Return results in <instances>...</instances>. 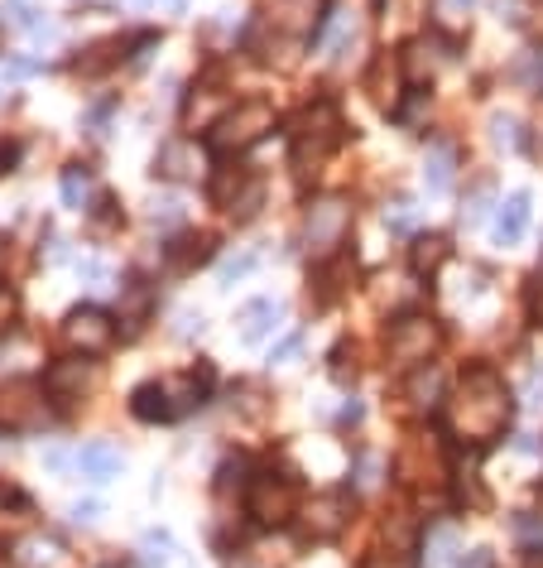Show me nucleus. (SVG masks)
Wrapping results in <instances>:
<instances>
[{
    "instance_id": "obj_5",
    "label": "nucleus",
    "mask_w": 543,
    "mask_h": 568,
    "mask_svg": "<svg viewBox=\"0 0 543 568\" xmlns=\"http://www.w3.org/2000/svg\"><path fill=\"white\" fill-rule=\"evenodd\" d=\"M44 385L39 381H5L0 391V429L5 433H34L44 429Z\"/></svg>"
},
{
    "instance_id": "obj_22",
    "label": "nucleus",
    "mask_w": 543,
    "mask_h": 568,
    "mask_svg": "<svg viewBox=\"0 0 543 568\" xmlns=\"http://www.w3.org/2000/svg\"><path fill=\"white\" fill-rule=\"evenodd\" d=\"M394 68L400 63H390V54H380L376 63H370V72H366V92L376 96V102H385V106L394 102Z\"/></svg>"
},
{
    "instance_id": "obj_6",
    "label": "nucleus",
    "mask_w": 543,
    "mask_h": 568,
    "mask_svg": "<svg viewBox=\"0 0 543 568\" xmlns=\"http://www.w3.org/2000/svg\"><path fill=\"white\" fill-rule=\"evenodd\" d=\"M246 511L256 515L260 525H284L288 515H294V477H280V473L250 477Z\"/></svg>"
},
{
    "instance_id": "obj_4",
    "label": "nucleus",
    "mask_w": 543,
    "mask_h": 568,
    "mask_svg": "<svg viewBox=\"0 0 543 568\" xmlns=\"http://www.w3.org/2000/svg\"><path fill=\"white\" fill-rule=\"evenodd\" d=\"M346 232H352V202L346 198H318L304 217V241L318 260L337 256V246L346 241Z\"/></svg>"
},
{
    "instance_id": "obj_16",
    "label": "nucleus",
    "mask_w": 543,
    "mask_h": 568,
    "mask_svg": "<svg viewBox=\"0 0 543 568\" xmlns=\"http://www.w3.org/2000/svg\"><path fill=\"white\" fill-rule=\"evenodd\" d=\"M524 232H529V193H515V198H505L496 212V241L500 246H515Z\"/></svg>"
},
{
    "instance_id": "obj_13",
    "label": "nucleus",
    "mask_w": 543,
    "mask_h": 568,
    "mask_svg": "<svg viewBox=\"0 0 543 568\" xmlns=\"http://www.w3.org/2000/svg\"><path fill=\"white\" fill-rule=\"evenodd\" d=\"M130 415L144 419V425H168L174 415V401H168V385L164 381H144L135 395H130Z\"/></svg>"
},
{
    "instance_id": "obj_44",
    "label": "nucleus",
    "mask_w": 543,
    "mask_h": 568,
    "mask_svg": "<svg viewBox=\"0 0 543 568\" xmlns=\"http://www.w3.org/2000/svg\"><path fill=\"white\" fill-rule=\"evenodd\" d=\"M164 5H184V0H164Z\"/></svg>"
},
{
    "instance_id": "obj_31",
    "label": "nucleus",
    "mask_w": 543,
    "mask_h": 568,
    "mask_svg": "<svg viewBox=\"0 0 543 568\" xmlns=\"http://www.w3.org/2000/svg\"><path fill=\"white\" fill-rule=\"evenodd\" d=\"M260 265V256H226L222 260V285H232V280H240V275H250Z\"/></svg>"
},
{
    "instance_id": "obj_8",
    "label": "nucleus",
    "mask_w": 543,
    "mask_h": 568,
    "mask_svg": "<svg viewBox=\"0 0 543 568\" xmlns=\"http://www.w3.org/2000/svg\"><path fill=\"white\" fill-rule=\"evenodd\" d=\"M452 58H457V39H442V34H418V39L404 44L400 72L409 82H433V78H438V68L452 63Z\"/></svg>"
},
{
    "instance_id": "obj_35",
    "label": "nucleus",
    "mask_w": 543,
    "mask_h": 568,
    "mask_svg": "<svg viewBox=\"0 0 543 568\" xmlns=\"http://www.w3.org/2000/svg\"><path fill=\"white\" fill-rule=\"evenodd\" d=\"M515 535H524V540H543V521H529V515H515Z\"/></svg>"
},
{
    "instance_id": "obj_14",
    "label": "nucleus",
    "mask_w": 543,
    "mask_h": 568,
    "mask_svg": "<svg viewBox=\"0 0 543 568\" xmlns=\"http://www.w3.org/2000/svg\"><path fill=\"white\" fill-rule=\"evenodd\" d=\"M72 467L87 482H111L120 473V449H111V443H82V449L72 453Z\"/></svg>"
},
{
    "instance_id": "obj_43",
    "label": "nucleus",
    "mask_w": 543,
    "mask_h": 568,
    "mask_svg": "<svg viewBox=\"0 0 543 568\" xmlns=\"http://www.w3.org/2000/svg\"><path fill=\"white\" fill-rule=\"evenodd\" d=\"M0 260H5V236H0Z\"/></svg>"
},
{
    "instance_id": "obj_33",
    "label": "nucleus",
    "mask_w": 543,
    "mask_h": 568,
    "mask_svg": "<svg viewBox=\"0 0 543 568\" xmlns=\"http://www.w3.org/2000/svg\"><path fill=\"white\" fill-rule=\"evenodd\" d=\"M361 568H414V559L409 554H370Z\"/></svg>"
},
{
    "instance_id": "obj_17",
    "label": "nucleus",
    "mask_w": 543,
    "mask_h": 568,
    "mask_svg": "<svg viewBox=\"0 0 543 568\" xmlns=\"http://www.w3.org/2000/svg\"><path fill=\"white\" fill-rule=\"evenodd\" d=\"M150 309H154V289L144 280H130L120 285V323L126 328H144L150 323Z\"/></svg>"
},
{
    "instance_id": "obj_25",
    "label": "nucleus",
    "mask_w": 543,
    "mask_h": 568,
    "mask_svg": "<svg viewBox=\"0 0 543 568\" xmlns=\"http://www.w3.org/2000/svg\"><path fill=\"white\" fill-rule=\"evenodd\" d=\"M246 178H250V169H240V164L236 169H222V174L212 178V202H216V208H232V198L240 193Z\"/></svg>"
},
{
    "instance_id": "obj_18",
    "label": "nucleus",
    "mask_w": 543,
    "mask_h": 568,
    "mask_svg": "<svg viewBox=\"0 0 543 568\" xmlns=\"http://www.w3.org/2000/svg\"><path fill=\"white\" fill-rule=\"evenodd\" d=\"M452 178H457V154H452V144H433L428 150V160H424V184L428 193H448L452 188Z\"/></svg>"
},
{
    "instance_id": "obj_10",
    "label": "nucleus",
    "mask_w": 543,
    "mask_h": 568,
    "mask_svg": "<svg viewBox=\"0 0 543 568\" xmlns=\"http://www.w3.org/2000/svg\"><path fill=\"white\" fill-rule=\"evenodd\" d=\"M92 385H96L92 361H54V367L44 371V391L54 395V401H82Z\"/></svg>"
},
{
    "instance_id": "obj_42",
    "label": "nucleus",
    "mask_w": 543,
    "mask_h": 568,
    "mask_svg": "<svg viewBox=\"0 0 543 568\" xmlns=\"http://www.w3.org/2000/svg\"><path fill=\"white\" fill-rule=\"evenodd\" d=\"M452 5H476V0H452Z\"/></svg>"
},
{
    "instance_id": "obj_36",
    "label": "nucleus",
    "mask_w": 543,
    "mask_h": 568,
    "mask_svg": "<svg viewBox=\"0 0 543 568\" xmlns=\"http://www.w3.org/2000/svg\"><path fill=\"white\" fill-rule=\"evenodd\" d=\"M457 568H496V559H491V549H472V554H462Z\"/></svg>"
},
{
    "instance_id": "obj_1",
    "label": "nucleus",
    "mask_w": 543,
    "mask_h": 568,
    "mask_svg": "<svg viewBox=\"0 0 543 568\" xmlns=\"http://www.w3.org/2000/svg\"><path fill=\"white\" fill-rule=\"evenodd\" d=\"M510 425V391L496 376V367H472L457 385L452 401V429L472 443H491Z\"/></svg>"
},
{
    "instance_id": "obj_15",
    "label": "nucleus",
    "mask_w": 543,
    "mask_h": 568,
    "mask_svg": "<svg viewBox=\"0 0 543 568\" xmlns=\"http://www.w3.org/2000/svg\"><path fill=\"white\" fill-rule=\"evenodd\" d=\"M284 309L274 304V299H256V304H246V313H240V337L246 343H264L274 328H280Z\"/></svg>"
},
{
    "instance_id": "obj_32",
    "label": "nucleus",
    "mask_w": 543,
    "mask_h": 568,
    "mask_svg": "<svg viewBox=\"0 0 543 568\" xmlns=\"http://www.w3.org/2000/svg\"><path fill=\"white\" fill-rule=\"evenodd\" d=\"M168 549H174V540L168 535H144V564H164Z\"/></svg>"
},
{
    "instance_id": "obj_45",
    "label": "nucleus",
    "mask_w": 543,
    "mask_h": 568,
    "mask_svg": "<svg viewBox=\"0 0 543 568\" xmlns=\"http://www.w3.org/2000/svg\"><path fill=\"white\" fill-rule=\"evenodd\" d=\"M539 506H543V487H539Z\"/></svg>"
},
{
    "instance_id": "obj_19",
    "label": "nucleus",
    "mask_w": 543,
    "mask_h": 568,
    "mask_svg": "<svg viewBox=\"0 0 543 568\" xmlns=\"http://www.w3.org/2000/svg\"><path fill=\"white\" fill-rule=\"evenodd\" d=\"M404 395H409V405L433 409V405H438V395H442V371H438V367H418L414 376H409Z\"/></svg>"
},
{
    "instance_id": "obj_2",
    "label": "nucleus",
    "mask_w": 543,
    "mask_h": 568,
    "mask_svg": "<svg viewBox=\"0 0 543 568\" xmlns=\"http://www.w3.org/2000/svg\"><path fill=\"white\" fill-rule=\"evenodd\" d=\"M346 136V120L342 112H337L332 102H312L298 112L294 120V150H288V164H294V174L298 178H308V174H318V164L328 160V154L342 144Z\"/></svg>"
},
{
    "instance_id": "obj_26",
    "label": "nucleus",
    "mask_w": 543,
    "mask_h": 568,
    "mask_svg": "<svg viewBox=\"0 0 543 568\" xmlns=\"http://www.w3.org/2000/svg\"><path fill=\"white\" fill-rule=\"evenodd\" d=\"M491 144H500V150H520V120L515 116H491Z\"/></svg>"
},
{
    "instance_id": "obj_37",
    "label": "nucleus",
    "mask_w": 543,
    "mask_h": 568,
    "mask_svg": "<svg viewBox=\"0 0 543 568\" xmlns=\"http://www.w3.org/2000/svg\"><path fill=\"white\" fill-rule=\"evenodd\" d=\"M96 511H102V506H96V501H78V506H72V521L92 525V521H96Z\"/></svg>"
},
{
    "instance_id": "obj_40",
    "label": "nucleus",
    "mask_w": 543,
    "mask_h": 568,
    "mask_svg": "<svg viewBox=\"0 0 543 568\" xmlns=\"http://www.w3.org/2000/svg\"><path fill=\"white\" fill-rule=\"evenodd\" d=\"M356 419H361V405H356V401L342 405V425H356Z\"/></svg>"
},
{
    "instance_id": "obj_24",
    "label": "nucleus",
    "mask_w": 543,
    "mask_h": 568,
    "mask_svg": "<svg viewBox=\"0 0 543 568\" xmlns=\"http://www.w3.org/2000/svg\"><path fill=\"white\" fill-rule=\"evenodd\" d=\"M87 198H92V174L82 164H72L68 174H63V202L82 212V208H87Z\"/></svg>"
},
{
    "instance_id": "obj_23",
    "label": "nucleus",
    "mask_w": 543,
    "mask_h": 568,
    "mask_svg": "<svg viewBox=\"0 0 543 568\" xmlns=\"http://www.w3.org/2000/svg\"><path fill=\"white\" fill-rule=\"evenodd\" d=\"M260 202H264V184H260V178H256V174H250V178H246V184H240V193H236V198H232V208H226V212H232V217H236V222H250V217H256V212H260Z\"/></svg>"
},
{
    "instance_id": "obj_7",
    "label": "nucleus",
    "mask_w": 543,
    "mask_h": 568,
    "mask_svg": "<svg viewBox=\"0 0 543 568\" xmlns=\"http://www.w3.org/2000/svg\"><path fill=\"white\" fill-rule=\"evenodd\" d=\"M63 343L72 347V352H82V357H102L106 347L116 343L111 313H102V309H92V304L72 309L68 318H63Z\"/></svg>"
},
{
    "instance_id": "obj_20",
    "label": "nucleus",
    "mask_w": 543,
    "mask_h": 568,
    "mask_svg": "<svg viewBox=\"0 0 543 568\" xmlns=\"http://www.w3.org/2000/svg\"><path fill=\"white\" fill-rule=\"evenodd\" d=\"M448 256H452L448 236H418L414 251H409V265H414V275H433Z\"/></svg>"
},
{
    "instance_id": "obj_21",
    "label": "nucleus",
    "mask_w": 543,
    "mask_h": 568,
    "mask_svg": "<svg viewBox=\"0 0 543 568\" xmlns=\"http://www.w3.org/2000/svg\"><path fill=\"white\" fill-rule=\"evenodd\" d=\"M212 256V236H184L174 241V246H164V260L174 265V270H192V265H202Z\"/></svg>"
},
{
    "instance_id": "obj_11",
    "label": "nucleus",
    "mask_w": 543,
    "mask_h": 568,
    "mask_svg": "<svg viewBox=\"0 0 543 568\" xmlns=\"http://www.w3.org/2000/svg\"><path fill=\"white\" fill-rule=\"evenodd\" d=\"M154 174L174 178V184H188V178L202 174V150L192 140H164L160 154H154Z\"/></svg>"
},
{
    "instance_id": "obj_28",
    "label": "nucleus",
    "mask_w": 543,
    "mask_h": 568,
    "mask_svg": "<svg viewBox=\"0 0 543 568\" xmlns=\"http://www.w3.org/2000/svg\"><path fill=\"white\" fill-rule=\"evenodd\" d=\"M150 222H154V227H178V222H184V202H178V198L150 202Z\"/></svg>"
},
{
    "instance_id": "obj_3",
    "label": "nucleus",
    "mask_w": 543,
    "mask_h": 568,
    "mask_svg": "<svg viewBox=\"0 0 543 568\" xmlns=\"http://www.w3.org/2000/svg\"><path fill=\"white\" fill-rule=\"evenodd\" d=\"M264 130H274V106L250 96V102H236L232 112H222L212 120V150H222V154L246 150V144L264 140Z\"/></svg>"
},
{
    "instance_id": "obj_9",
    "label": "nucleus",
    "mask_w": 543,
    "mask_h": 568,
    "mask_svg": "<svg viewBox=\"0 0 543 568\" xmlns=\"http://www.w3.org/2000/svg\"><path fill=\"white\" fill-rule=\"evenodd\" d=\"M385 347H390L394 361L414 367V361H428V352L438 347V328H433V318H424V313H409V318H394L390 323Z\"/></svg>"
},
{
    "instance_id": "obj_29",
    "label": "nucleus",
    "mask_w": 543,
    "mask_h": 568,
    "mask_svg": "<svg viewBox=\"0 0 543 568\" xmlns=\"http://www.w3.org/2000/svg\"><path fill=\"white\" fill-rule=\"evenodd\" d=\"M524 299H529V318L543 328V260H539V270L529 275V289H524Z\"/></svg>"
},
{
    "instance_id": "obj_41",
    "label": "nucleus",
    "mask_w": 543,
    "mask_h": 568,
    "mask_svg": "<svg viewBox=\"0 0 543 568\" xmlns=\"http://www.w3.org/2000/svg\"><path fill=\"white\" fill-rule=\"evenodd\" d=\"M529 568H543V549L534 554V559H529Z\"/></svg>"
},
{
    "instance_id": "obj_39",
    "label": "nucleus",
    "mask_w": 543,
    "mask_h": 568,
    "mask_svg": "<svg viewBox=\"0 0 543 568\" xmlns=\"http://www.w3.org/2000/svg\"><path fill=\"white\" fill-rule=\"evenodd\" d=\"M298 343H304V337H298V333H294V337H284V343L274 347V357H270V361H284L288 352H298Z\"/></svg>"
},
{
    "instance_id": "obj_27",
    "label": "nucleus",
    "mask_w": 543,
    "mask_h": 568,
    "mask_svg": "<svg viewBox=\"0 0 543 568\" xmlns=\"http://www.w3.org/2000/svg\"><path fill=\"white\" fill-rule=\"evenodd\" d=\"M385 227H390V232H414V227H418V208H414V202H390V208H385Z\"/></svg>"
},
{
    "instance_id": "obj_34",
    "label": "nucleus",
    "mask_w": 543,
    "mask_h": 568,
    "mask_svg": "<svg viewBox=\"0 0 543 568\" xmlns=\"http://www.w3.org/2000/svg\"><path fill=\"white\" fill-rule=\"evenodd\" d=\"M15 309H20V299L10 294V289H0V337L10 333V318H15Z\"/></svg>"
},
{
    "instance_id": "obj_12",
    "label": "nucleus",
    "mask_w": 543,
    "mask_h": 568,
    "mask_svg": "<svg viewBox=\"0 0 543 568\" xmlns=\"http://www.w3.org/2000/svg\"><path fill=\"white\" fill-rule=\"evenodd\" d=\"M346 515H352V497L346 491H328V497H312L308 506V530L318 540H332L346 530Z\"/></svg>"
},
{
    "instance_id": "obj_38",
    "label": "nucleus",
    "mask_w": 543,
    "mask_h": 568,
    "mask_svg": "<svg viewBox=\"0 0 543 568\" xmlns=\"http://www.w3.org/2000/svg\"><path fill=\"white\" fill-rule=\"evenodd\" d=\"M78 275H82V280H102L106 265L102 260H78Z\"/></svg>"
},
{
    "instance_id": "obj_30",
    "label": "nucleus",
    "mask_w": 543,
    "mask_h": 568,
    "mask_svg": "<svg viewBox=\"0 0 543 568\" xmlns=\"http://www.w3.org/2000/svg\"><path fill=\"white\" fill-rule=\"evenodd\" d=\"M34 72H39L34 58H5V63H0V82H24V78H34Z\"/></svg>"
}]
</instances>
